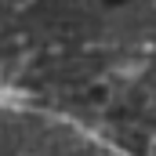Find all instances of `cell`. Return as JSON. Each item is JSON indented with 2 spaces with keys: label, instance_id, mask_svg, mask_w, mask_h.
<instances>
[{
  "label": "cell",
  "instance_id": "6da1fadb",
  "mask_svg": "<svg viewBox=\"0 0 156 156\" xmlns=\"http://www.w3.org/2000/svg\"><path fill=\"white\" fill-rule=\"evenodd\" d=\"M0 156H127L94 131L33 105L0 102Z\"/></svg>",
  "mask_w": 156,
  "mask_h": 156
}]
</instances>
